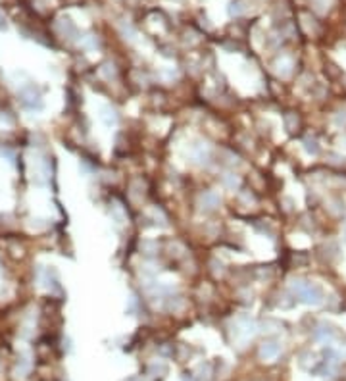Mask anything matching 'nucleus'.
I'll return each instance as SVG.
<instances>
[{
  "instance_id": "nucleus-1",
  "label": "nucleus",
  "mask_w": 346,
  "mask_h": 381,
  "mask_svg": "<svg viewBox=\"0 0 346 381\" xmlns=\"http://www.w3.org/2000/svg\"><path fill=\"white\" fill-rule=\"evenodd\" d=\"M290 291L304 304H321L323 302V289L317 283H310L304 279H292Z\"/></svg>"
},
{
  "instance_id": "nucleus-2",
  "label": "nucleus",
  "mask_w": 346,
  "mask_h": 381,
  "mask_svg": "<svg viewBox=\"0 0 346 381\" xmlns=\"http://www.w3.org/2000/svg\"><path fill=\"white\" fill-rule=\"evenodd\" d=\"M19 102L25 110H43V96L35 87H23L19 91Z\"/></svg>"
},
{
  "instance_id": "nucleus-3",
  "label": "nucleus",
  "mask_w": 346,
  "mask_h": 381,
  "mask_svg": "<svg viewBox=\"0 0 346 381\" xmlns=\"http://www.w3.org/2000/svg\"><path fill=\"white\" fill-rule=\"evenodd\" d=\"M219 202H221V198H219V194L214 192V190L204 192V194H200V198H198L200 210H204V212H212V210H216L217 206H219Z\"/></svg>"
},
{
  "instance_id": "nucleus-4",
  "label": "nucleus",
  "mask_w": 346,
  "mask_h": 381,
  "mask_svg": "<svg viewBox=\"0 0 346 381\" xmlns=\"http://www.w3.org/2000/svg\"><path fill=\"white\" fill-rule=\"evenodd\" d=\"M279 352H281V345L277 341H265L260 347V358L261 360H273L279 356Z\"/></svg>"
},
{
  "instance_id": "nucleus-5",
  "label": "nucleus",
  "mask_w": 346,
  "mask_h": 381,
  "mask_svg": "<svg viewBox=\"0 0 346 381\" xmlns=\"http://www.w3.org/2000/svg\"><path fill=\"white\" fill-rule=\"evenodd\" d=\"M314 339H316L317 343H331L333 339H335V329H333L331 325H319L316 327V331H314Z\"/></svg>"
},
{
  "instance_id": "nucleus-6",
  "label": "nucleus",
  "mask_w": 346,
  "mask_h": 381,
  "mask_svg": "<svg viewBox=\"0 0 346 381\" xmlns=\"http://www.w3.org/2000/svg\"><path fill=\"white\" fill-rule=\"evenodd\" d=\"M100 121L106 127H114L117 123V114L112 106H102L100 108Z\"/></svg>"
},
{
  "instance_id": "nucleus-7",
  "label": "nucleus",
  "mask_w": 346,
  "mask_h": 381,
  "mask_svg": "<svg viewBox=\"0 0 346 381\" xmlns=\"http://www.w3.org/2000/svg\"><path fill=\"white\" fill-rule=\"evenodd\" d=\"M56 27L64 37H73V35L77 33V29H75V25H73V21L70 19V17H62V19H58Z\"/></svg>"
},
{
  "instance_id": "nucleus-8",
  "label": "nucleus",
  "mask_w": 346,
  "mask_h": 381,
  "mask_svg": "<svg viewBox=\"0 0 346 381\" xmlns=\"http://www.w3.org/2000/svg\"><path fill=\"white\" fill-rule=\"evenodd\" d=\"M192 156L196 158V162H200V164L208 162V158H210V148H208V145H206V143L194 145V147H192Z\"/></svg>"
},
{
  "instance_id": "nucleus-9",
  "label": "nucleus",
  "mask_w": 346,
  "mask_h": 381,
  "mask_svg": "<svg viewBox=\"0 0 346 381\" xmlns=\"http://www.w3.org/2000/svg\"><path fill=\"white\" fill-rule=\"evenodd\" d=\"M277 72H279L281 77H288L290 72H292V60L283 58L281 62H277Z\"/></svg>"
},
{
  "instance_id": "nucleus-10",
  "label": "nucleus",
  "mask_w": 346,
  "mask_h": 381,
  "mask_svg": "<svg viewBox=\"0 0 346 381\" xmlns=\"http://www.w3.org/2000/svg\"><path fill=\"white\" fill-rule=\"evenodd\" d=\"M304 150H306L308 154H312V156L319 154V145H317L316 139H312V137H306V139H304Z\"/></svg>"
},
{
  "instance_id": "nucleus-11",
  "label": "nucleus",
  "mask_w": 346,
  "mask_h": 381,
  "mask_svg": "<svg viewBox=\"0 0 346 381\" xmlns=\"http://www.w3.org/2000/svg\"><path fill=\"white\" fill-rule=\"evenodd\" d=\"M223 185H225L227 189H235V187L239 185V177L233 176V174H227V176H223Z\"/></svg>"
},
{
  "instance_id": "nucleus-12",
  "label": "nucleus",
  "mask_w": 346,
  "mask_h": 381,
  "mask_svg": "<svg viewBox=\"0 0 346 381\" xmlns=\"http://www.w3.org/2000/svg\"><path fill=\"white\" fill-rule=\"evenodd\" d=\"M100 74L104 75L106 79H112V77H114V75H115L114 66H112V64H104V66H102V68H100Z\"/></svg>"
},
{
  "instance_id": "nucleus-13",
  "label": "nucleus",
  "mask_w": 346,
  "mask_h": 381,
  "mask_svg": "<svg viewBox=\"0 0 346 381\" xmlns=\"http://www.w3.org/2000/svg\"><path fill=\"white\" fill-rule=\"evenodd\" d=\"M79 44H83L85 48H96V41H94V37H90V35H86V37H83L81 41H79Z\"/></svg>"
},
{
  "instance_id": "nucleus-14",
  "label": "nucleus",
  "mask_w": 346,
  "mask_h": 381,
  "mask_svg": "<svg viewBox=\"0 0 346 381\" xmlns=\"http://www.w3.org/2000/svg\"><path fill=\"white\" fill-rule=\"evenodd\" d=\"M294 125H298V119H296V116H287V129L292 131V127H294Z\"/></svg>"
},
{
  "instance_id": "nucleus-15",
  "label": "nucleus",
  "mask_w": 346,
  "mask_h": 381,
  "mask_svg": "<svg viewBox=\"0 0 346 381\" xmlns=\"http://www.w3.org/2000/svg\"><path fill=\"white\" fill-rule=\"evenodd\" d=\"M231 14H241V4H239V2H233V4H231Z\"/></svg>"
},
{
  "instance_id": "nucleus-16",
  "label": "nucleus",
  "mask_w": 346,
  "mask_h": 381,
  "mask_svg": "<svg viewBox=\"0 0 346 381\" xmlns=\"http://www.w3.org/2000/svg\"><path fill=\"white\" fill-rule=\"evenodd\" d=\"M181 381H196V380H194L190 374H183V376H181Z\"/></svg>"
},
{
  "instance_id": "nucleus-17",
  "label": "nucleus",
  "mask_w": 346,
  "mask_h": 381,
  "mask_svg": "<svg viewBox=\"0 0 346 381\" xmlns=\"http://www.w3.org/2000/svg\"><path fill=\"white\" fill-rule=\"evenodd\" d=\"M345 237H346V225H345Z\"/></svg>"
}]
</instances>
